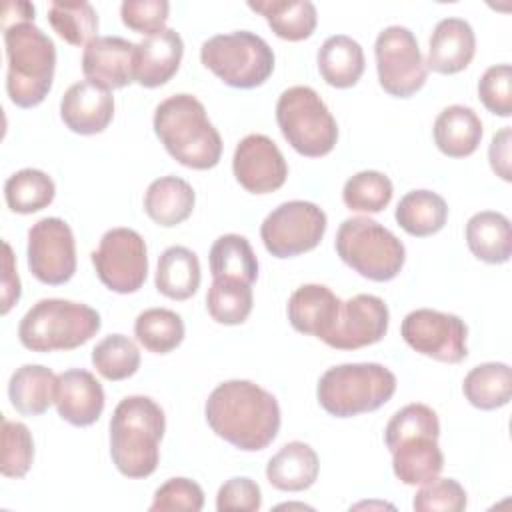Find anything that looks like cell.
Masks as SVG:
<instances>
[{"label": "cell", "mask_w": 512, "mask_h": 512, "mask_svg": "<svg viewBox=\"0 0 512 512\" xmlns=\"http://www.w3.org/2000/svg\"><path fill=\"white\" fill-rule=\"evenodd\" d=\"M92 364L102 378L118 382L136 374L140 368V352L128 336L110 334L94 346Z\"/></svg>", "instance_id": "obj_40"}, {"label": "cell", "mask_w": 512, "mask_h": 512, "mask_svg": "<svg viewBox=\"0 0 512 512\" xmlns=\"http://www.w3.org/2000/svg\"><path fill=\"white\" fill-rule=\"evenodd\" d=\"M204 506V492L200 484L190 478H170L156 492L150 504L152 512L166 510H186L200 512Z\"/></svg>", "instance_id": "obj_45"}, {"label": "cell", "mask_w": 512, "mask_h": 512, "mask_svg": "<svg viewBox=\"0 0 512 512\" xmlns=\"http://www.w3.org/2000/svg\"><path fill=\"white\" fill-rule=\"evenodd\" d=\"M136 340L154 354H168L184 340V322L180 314L168 308H148L134 322Z\"/></svg>", "instance_id": "obj_36"}, {"label": "cell", "mask_w": 512, "mask_h": 512, "mask_svg": "<svg viewBox=\"0 0 512 512\" xmlns=\"http://www.w3.org/2000/svg\"><path fill=\"white\" fill-rule=\"evenodd\" d=\"M394 216L406 234L426 238L444 228L448 220V204L432 190H412L400 198Z\"/></svg>", "instance_id": "obj_32"}, {"label": "cell", "mask_w": 512, "mask_h": 512, "mask_svg": "<svg viewBox=\"0 0 512 512\" xmlns=\"http://www.w3.org/2000/svg\"><path fill=\"white\" fill-rule=\"evenodd\" d=\"M416 434H428L438 438L440 436V420L436 412L426 404H408L400 408L386 424L384 442L388 450H392L400 440Z\"/></svg>", "instance_id": "obj_42"}, {"label": "cell", "mask_w": 512, "mask_h": 512, "mask_svg": "<svg viewBox=\"0 0 512 512\" xmlns=\"http://www.w3.org/2000/svg\"><path fill=\"white\" fill-rule=\"evenodd\" d=\"M466 244L470 252L486 264H504L512 254L510 220L502 212H476L466 224Z\"/></svg>", "instance_id": "obj_28"}, {"label": "cell", "mask_w": 512, "mask_h": 512, "mask_svg": "<svg viewBox=\"0 0 512 512\" xmlns=\"http://www.w3.org/2000/svg\"><path fill=\"white\" fill-rule=\"evenodd\" d=\"M510 142H512V130H510V126H506L492 136V142L488 148V160H490L492 170L496 172V176H500L506 182H510V178H512V174H510Z\"/></svg>", "instance_id": "obj_48"}, {"label": "cell", "mask_w": 512, "mask_h": 512, "mask_svg": "<svg viewBox=\"0 0 512 512\" xmlns=\"http://www.w3.org/2000/svg\"><path fill=\"white\" fill-rule=\"evenodd\" d=\"M396 392V376L382 364L358 362L328 368L316 388L320 406L336 418L374 412Z\"/></svg>", "instance_id": "obj_6"}, {"label": "cell", "mask_w": 512, "mask_h": 512, "mask_svg": "<svg viewBox=\"0 0 512 512\" xmlns=\"http://www.w3.org/2000/svg\"><path fill=\"white\" fill-rule=\"evenodd\" d=\"M400 334L414 352L438 362L458 364L468 356V328L460 316L450 312L412 310L404 316Z\"/></svg>", "instance_id": "obj_13"}, {"label": "cell", "mask_w": 512, "mask_h": 512, "mask_svg": "<svg viewBox=\"0 0 512 512\" xmlns=\"http://www.w3.org/2000/svg\"><path fill=\"white\" fill-rule=\"evenodd\" d=\"M92 264L108 290L118 294L138 292L148 274L146 242L132 228H112L104 232L92 252Z\"/></svg>", "instance_id": "obj_12"}, {"label": "cell", "mask_w": 512, "mask_h": 512, "mask_svg": "<svg viewBox=\"0 0 512 512\" xmlns=\"http://www.w3.org/2000/svg\"><path fill=\"white\" fill-rule=\"evenodd\" d=\"M204 414L216 436L244 452L264 450L280 430L278 400L250 380L218 384L206 400Z\"/></svg>", "instance_id": "obj_1"}, {"label": "cell", "mask_w": 512, "mask_h": 512, "mask_svg": "<svg viewBox=\"0 0 512 512\" xmlns=\"http://www.w3.org/2000/svg\"><path fill=\"white\" fill-rule=\"evenodd\" d=\"M60 118L76 134H100L114 118V96L90 80L76 82L60 100Z\"/></svg>", "instance_id": "obj_18"}, {"label": "cell", "mask_w": 512, "mask_h": 512, "mask_svg": "<svg viewBox=\"0 0 512 512\" xmlns=\"http://www.w3.org/2000/svg\"><path fill=\"white\" fill-rule=\"evenodd\" d=\"M320 462L314 448L294 440L284 444L266 464L268 482L282 492H302L318 478Z\"/></svg>", "instance_id": "obj_24"}, {"label": "cell", "mask_w": 512, "mask_h": 512, "mask_svg": "<svg viewBox=\"0 0 512 512\" xmlns=\"http://www.w3.org/2000/svg\"><path fill=\"white\" fill-rule=\"evenodd\" d=\"M6 92L18 108L38 106L52 90L56 46L34 22H16L4 28Z\"/></svg>", "instance_id": "obj_4"}, {"label": "cell", "mask_w": 512, "mask_h": 512, "mask_svg": "<svg viewBox=\"0 0 512 512\" xmlns=\"http://www.w3.org/2000/svg\"><path fill=\"white\" fill-rule=\"evenodd\" d=\"M164 410L148 396H126L110 418V456L126 478L150 476L160 460Z\"/></svg>", "instance_id": "obj_2"}, {"label": "cell", "mask_w": 512, "mask_h": 512, "mask_svg": "<svg viewBox=\"0 0 512 512\" xmlns=\"http://www.w3.org/2000/svg\"><path fill=\"white\" fill-rule=\"evenodd\" d=\"M154 132L166 152L186 168L208 170L220 162L222 138L192 94H174L154 112Z\"/></svg>", "instance_id": "obj_3"}, {"label": "cell", "mask_w": 512, "mask_h": 512, "mask_svg": "<svg viewBox=\"0 0 512 512\" xmlns=\"http://www.w3.org/2000/svg\"><path fill=\"white\" fill-rule=\"evenodd\" d=\"M252 284H246L236 278H214L206 294V308L212 320L224 326L242 324L254 304Z\"/></svg>", "instance_id": "obj_37"}, {"label": "cell", "mask_w": 512, "mask_h": 512, "mask_svg": "<svg viewBox=\"0 0 512 512\" xmlns=\"http://www.w3.org/2000/svg\"><path fill=\"white\" fill-rule=\"evenodd\" d=\"M34 460V440L26 424L2 418L0 472L6 478H22Z\"/></svg>", "instance_id": "obj_41"}, {"label": "cell", "mask_w": 512, "mask_h": 512, "mask_svg": "<svg viewBox=\"0 0 512 512\" xmlns=\"http://www.w3.org/2000/svg\"><path fill=\"white\" fill-rule=\"evenodd\" d=\"M168 12L170 4L166 0H124L120 6L124 26L146 36L164 30Z\"/></svg>", "instance_id": "obj_46"}, {"label": "cell", "mask_w": 512, "mask_h": 512, "mask_svg": "<svg viewBox=\"0 0 512 512\" xmlns=\"http://www.w3.org/2000/svg\"><path fill=\"white\" fill-rule=\"evenodd\" d=\"M334 246L344 264L374 282L396 278L406 262L404 244L368 216L346 218L336 232Z\"/></svg>", "instance_id": "obj_7"}, {"label": "cell", "mask_w": 512, "mask_h": 512, "mask_svg": "<svg viewBox=\"0 0 512 512\" xmlns=\"http://www.w3.org/2000/svg\"><path fill=\"white\" fill-rule=\"evenodd\" d=\"M378 82L390 96L410 98L428 78L416 36L406 26H386L374 42Z\"/></svg>", "instance_id": "obj_11"}, {"label": "cell", "mask_w": 512, "mask_h": 512, "mask_svg": "<svg viewBox=\"0 0 512 512\" xmlns=\"http://www.w3.org/2000/svg\"><path fill=\"white\" fill-rule=\"evenodd\" d=\"M326 214L306 200L282 202L260 226L264 248L274 258H292L314 250L326 232Z\"/></svg>", "instance_id": "obj_10"}, {"label": "cell", "mask_w": 512, "mask_h": 512, "mask_svg": "<svg viewBox=\"0 0 512 512\" xmlns=\"http://www.w3.org/2000/svg\"><path fill=\"white\" fill-rule=\"evenodd\" d=\"M262 506V492L260 486L246 476H236L226 480L218 494H216V510H242V512H256Z\"/></svg>", "instance_id": "obj_47"}, {"label": "cell", "mask_w": 512, "mask_h": 512, "mask_svg": "<svg viewBox=\"0 0 512 512\" xmlns=\"http://www.w3.org/2000/svg\"><path fill=\"white\" fill-rule=\"evenodd\" d=\"M512 68L510 64L490 66L478 82V98L484 108L496 116L512 114Z\"/></svg>", "instance_id": "obj_44"}, {"label": "cell", "mask_w": 512, "mask_h": 512, "mask_svg": "<svg viewBox=\"0 0 512 512\" xmlns=\"http://www.w3.org/2000/svg\"><path fill=\"white\" fill-rule=\"evenodd\" d=\"M340 304L342 302L328 286L304 284L292 292L286 312L296 332L324 340L338 318Z\"/></svg>", "instance_id": "obj_22"}, {"label": "cell", "mask_w": 512, "mask_h": 512, "mask_svg": "<svg viewBox=\"0 0 512 512\" xmlns=\"http://www.w3.org/2000/svg\"><path fill=\"white\" fill-rule=\"evenodd\" d=\"M466 400L480 410H496L512 396V372L504 362H484L474 366L462 382Z\"/></svg>", "instance_id": "obj_33"}, {"label": "cell", "mask_w": 512, "mask_h": 512, "mask_svg": "<svg viewBox=\"0 0 512 512\" xmlns=\"http://www.w3.org/2000/svg\"><path fill=\"white\" fill-rule=\"evenodd\" d=\"M466 504V490L454 478H434L422 484L412 500L418 512H462Z\"/></svg>", "instance_id": "obj_43"}, {"label": "cell", "mask_w": 512, "mask_h": 512, "mask_svg": "<svg viewBox=\"0 0 512 512\" xmlns=\"http://www.w3.org/2000/svg\"><path fill=\"white\" fill-rule=\"evenodd\" d=\"M100 326V314L88 304L42 298L22 316L18 338L32 352L74 350L96 336Z\"/></svg>", "instance_id": "obj_5"}, {"label": "cell", "mask_w": 512, "mask_h": 512, "mask_svg": "<svg viewBox=\"0 0 512 512\" xmlns=\"http://www.w3.org/2000/svg\"><path fill=\"white\" fill-rule=\"evenodd\" d=\"M202 64L232 88L262 86L274 70V52L264 38L248 30L216 34L200 48Z\"/></svg>", "instance_id": "obj_9"}, {"label": "cell", "mask_w": 512, "mask_h": 512, "mask_svg": "<svg viewBox=\"0 0 512 512\" xmlns=\"http://www.w3.org/2000/svg\"><path fill=\"white\" fill-rule=\"evenodd\" d=\"M364 66L366 60L362 46L346 34L326 38L318 50L320 76L334 88L354 86L364 74Z\"/></svg>", "instance_id": "obj_30"}, {"label": "cell", "mask_w": 512, "mask_h": 512, "mask_svg": "<svg viewBox=\"0 0 512 512\" xmlns=\"http://www.w3.org/2000/svg\"><path fill=\"white\" fill-rule=\"evenodd\" d=\"M48 22L54 32L72 46L88 44L98 32V14L86 0L76 2H50Z\"/></svg>", "instance_id": "obj_38"}, {"label": "cell", "mask_w": 512, "mask_h": 512, "mask_svg": "<svg viewBox=\"0 0 512 512\" xmlns=\"http://www.w3.org/2000/svg\"><path fill=\"white\" fill-rule=\"evenodd\" d=\"M22 288L20 278L14 266V254L8 242H4V276H2V314H8L10 308L20 300Z\"/></svg>", "instance_id": "obj_49"}, {"label": "cell", "mask_w": 512, "mask_h": 512, "mask_svg": "<svg viewBox=\"0 0 512 512\" xmlns=\"http://www.w3.org/2000/svg\"><path fill=\"white\" fill-rule=\"evenodd\" d=\"M82 72L106 90L128 86L136 72V44L120 36H96L82 52Z\"/></svg>", "instance_id": "obj_17"}, {"label": "cell", "mask_w": 512, "mask_h": 512, "mask_svg": "<svg viewBox=\"0 0 512 512\" xmlns=\"http://www.w3.org/2000/svg\"><path fill=\"white\" fill-rule=\"evenodd\" d=\"M434 144L450 158H466L476 152L484 128L478 114L462 104L444 108L434 120Z\"/></svg>", "instance_id": "obj_25"}, {"label": "cell", "mask_w": 512, "mask_h": 512, "mask_svg": "<svg viewBox=\"0 0 512 512\" xmlns=\"http://www.w3.org/2000/svg\"><path fill=\"white\" fill-rule=\"evenodd\" d=\"M58 376L42 364L20 366L8 382V398L16 412L24 416L44 414L56 400Z\"/></svg>", "instance_id": "obj_27"}, {"label": "cell", "mask_w": 512, "mask_h": 512, "mask_svg": "<svg viewBox=\"0 0 512 512\" xmlns=\"http://www.w3.org/2000/svg\"><path fill=\"white\" fill-rule=\"evenodd\" d=\"M390 312L382 298L356 294L340 304L338 318L324 342L336 350H358L380 342L388 332Z\"/></svg>", "instance_id": "obj_15"}, {"label": "cell", "mask_w": 512, "mask_h": 512, "mask_svg": "<svg viewBox=\"0 0 512 512\" xmlns=\"http://www.w3.org/2000/svg\"><path fill=\"white\" fill-rule=\"evenodd\" d=\"M392 470L402 484H426L440 476L444 468V454L438 438L416 434L400 440L392 450Z\"/></svg>", "instance_id": "obj_23"}, {"label": "cell", "mask_w": 512, "mask_h": 512, "mask_svg": "<svg viewBox=\"0 0 512 512\" xmlns=\"http://www.w3.org/2000/svg\"><path fill=\"white\" fill-rule=\"evenodd\" d=\"M476 54V36L462 18H444L434 26L428 46L426 68L438 74L462 72Z\"/></svg>", "instance_id": "obj_21"}, {"label": "cell", "mask_w": 512, "mask_h": 512, "mask_svg": "<svg viewBox=\"0 0 512 512\" xmlns=\"http://www.w3.org/2000/svg\"><path fill=\"white\" fill-rule=\"evenodd\" d=\"M182 56L184 42L176 30L164 28L146 36L136 44L134 82L144 88H158L166 84L178 72Z\"/></svg>", "instance_id": "obj_20"}, {"label": "cell", "mask_w": 512, "mask_h": 512, "mask_svg": "<svg viewBox=\"0 0 512 512\" xmlns=\"http://www.w3.org/2000/svg\"><path fill=\"white\" fill-rule=\"evenodd\" d=\"M276 122L284 140L308 158L326 156L338 142V124L310 86H292L280 94Z\"/></svg>", "instance_id": "obj_8"}, {"label": "cell", "mask_w": 512, "mask_h": 512, "mask_svg": "<svg viewBox=\"0 0 512 512\" xmlns=\"http://www.w3.org/2000/svg\"><path fill=\"white\" fill-rule=\"evenodd\" d=\"M28 268L36 280L50 286L66 284L76 272V242L72 228L56 216L28 230Z\"/></svg>", "instance_id": "obj_14"}, {"label": "cell", "mask_w": 512, "mask_h": 512, "mask_svg": "<svg viewBox=\"0 0 512 512\" xmlns=\"http://www.w3.org/2000/svg\"><path fill=\"white\" fill-rule=\"evenodd\" d=\"M56 410L62 420L84 428L94 424L104 410V390L96 376L82 368L66 370L58 376Z\"/></svg>", "instance_id": "obj_19"}, {"label": "cell", "mask_w": 512, "mask_h": 512, "mask_svg": "<svg viewBox=\"0 0 512 512\" xmlns=\"http://www.w3.org/2000/svg\"><path fill=\"white\" fill-rule=\"evenodd\" d=\"M232 172L244 190L252 194H268L284 186L288 164L272 138L264 134H248L234 150Z\"/></svg>", "instance_id": "obj_16"}, {"label": "cell", "mask_w": 512, "mask_h": 512, "mask_svg": "<svg viewBox=\"0 0 512 512\" xmlns=\"http://www.w3.org/2000/svg\"><path fill=\"white\" fill-rule=\"evenodd\" d=\"M394 194L390 178L378 170H362L350 176L342 188V200L346 208L354 212L376 214L382 212Z\"/></svg>", "instance_id": "obj_39"}, {"label": "cell", "mask_w": 512, "mask_h": 512, "mask_svg": "<svg viewBox=\"0 0 512 512\" xmlns=\"http://www.w3.org/2000/svg\"><path fill=\"white\" fill-rule=\"evenodd\" d=\"M198 256L186 246H170L158 258L156 290L172 300H188L200 286Z\"/></svg>", "instance_id": "obj_31"}, {"label": "cell", "mask_w": 512, "mask_h": 512, "mask_svg": "<svg viewBox=\"0 0 512 512\" xmlns=\"http://www.w3.org/2000/svg\"><path fill=\"white\" fill-rule=\"evenodd\" d=\"M56 196L54 180L36 168L14 172L4 182L6 206L16 214H34L50 206Z\"/></svg>", "instance_id": "obj_34"}, {"label": "cell", "mask_w": 512, "mask_h": 512, "mask_svg": "<svg viewBox=\"0 0 512 512\" xmlns=\"http://www.w3.org/2000/svg\"><path fill=\"white\" fill-rule=\"evenodd\" d=\"M210 272L214 278H236L252 284L258 278V260L250 242L240 234H224L210 248Z\"/></svg>", "instance_id": "obj_35"}, {"label": "cell", "mask_w": 512, "mask_h": 512, "mask_svg": "<svg viewBox=\"0 0 512 512\" xmlns=\"http://www.w3.org/2000/svg\"><path fill=\"white\" fill-rule=\"evenodd\" d=\"M248 8L262 14L272 32L288 42H300L314 34L318 14L310 0H250Z\"/></svg>", "instance_id": "obj_29"}, {"label": "cell", "mask_w": 512, "mask_h": 512, "mask_svg": "<svg viewBox=\"0 0 512 512\" xmlns=\"http://www.w3.org/2000/svg\"><path fill=\"white\" fill-rule=\"evenodd\" d=\"M194 188L180 176H160L146 188L144 212L164 228L182 224L194 210Z\"/></svg>", "instance_id": "obj_26"}]
</instances>
